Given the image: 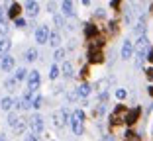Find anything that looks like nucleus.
Here are the masks:
<instances>
[{"label":"nucleus","mask_w":153,"mask_h":141,"mask_svg":"<svg viewBox=\"0 0 153 141\" xmlns=\"http://www.w3.org/2000/svg\"><path fill=\"white\" fill-rule=\"evenodd\" d=\"M53 49H57V47H61V43H63V37H61V33L55 30V32H51L49 33V41H47Z\"/></svg>","instance_id":"nucleus-21"},{"label":"nucleus","mask_w":153,"mask_h":141,"mask_svg":"<svg viewBox=\"0 0 153 141\" xmlns=\"http://www.w3.org/2000/svg\"><path fill=\"white\" fill-rule=\"evenodd\" d=\"M24 141H43V139H41V135H37V133L27 131V133H24Z\"/></svg>","instance_id":"nucleus-34"},{"label":"nucleus","mask_w":153,"mask_h":141,"mask_svg":"<svg viewBox=\"0 0 153 141\" xmlns=\"http://www.w3.org/2000/svg\"><path fill=\"white\" fill-rule=\"evenodd\" d=\"M0 141H8V137H6V133H0Z\"/></svg>","instance_id":"nucleus-48"},{"label":"nucleus","mask_w":153,"mask_h":141,"mask_svg":"<svg viewBox=\"0 0 153 141\" xmlns=\"http://www.w3.org/2000/svg\"><path fill=\"white\" fill-rule=\"evenodd\" d=\"M18 122H20V116L16 114L14 110H12V112H8V118H6V123H8L10 128H14V125H16Z\"/></svg>","instance_id":"nucleus-30"},{"label":"nucleus","mask_w":153,"mask_h":141,"mask_svg":"<svg viewBox=\"0 0 153 141\" xmlns=\"http://www.w3.org/2000/svg\"><path fill=\"white\" fill-rule=\"evenodd\" d=\"M147 94L153 96V84H149V86H147Z\"/></svg>","instance_id":"nucleus-47"},{"label":"nucleus","mask_w":153,"mask_h":141,"mask_svg":"<svg viewBox=\"0 0 153 141\" xmlns=\"http://www.w3.org/2000/svg\"><path fill=\"white\" fill-rule=\"evenodd\" d=\"M104 114H106V104H104V102H98V106H96V108H94V116H96V118H102V116Z\"/></svg>","instance_id":"nucleus-32"},{"label":"nucleus","mask_w":153,"mask_h":141,"mask_svg":"<svg viewBox=\"0 0 153 141\" xmlns=\"http://www.w3.org/2000/svg\"><path fill=\"white\" fill-rule=\"evenodd\" d=\"M149 110H153V102H151V106H149Z\"/></svg>","instance_id":"nucleus-51"},{"label":"nucleus","mask_w":153,"mask_h":141,"mask_svg":"<svg viewBox=\"0 0 153 141\" xmlns=\"http://www.w3.org/2000/svg\"><path fill=\"white\" fill-rule=\"evenodd\" d=\"M0 110L6 112V114L12 112V110H14V98H12V96H4V98H0Z\"/></svg>","instance_id":"nucleus-20"},{"label":"nucleus","mask_w":153,"mask_h":141,"mask_svg":"<svg viewBox=\"0 0 153 141\" xmlns=\"http://www.w3.org/2000/svg\"><path fill=\"white\" fill-rule=\"evenodd\" d=\"M88 75H90V65H85V67L79 71V77H81V78H86Z\"/></svg>","instance_id":"nucleus-38"},{"label":"nucleus","mask_w":153,"mask_h":141,"mask_svg":"<svg viewBox=\"0 0 153 141\" xmlns=\"http://www.w3.org/2000/svg\"><path fill=\"white\" fill-rule=\"evenodd\" d=\"M135 67H137V69L143 67V59H141V57H135Z\"/></svg>","instance_id":"nucleus-45"},{"label":"nucleus","mask_w":153,"mask_h":141,"mask_svg":"<svg viewBox=\"0 0 153 141\" xmlns=\"http://www.w3.org/2000/svg\"><path fill=\"white\" fill-rule=\"evenodd\" d=\"M145 59L149 61V63H153V47H149V51H147V55H145Z\"/></svg>","instance_id":"nucleus-44"},{"label":"nucleus","mask_w":153,"mask_h":141,"mask_svg":"<svg viewBox=\"0 0 153 141\" xmlns=\"http://www.w3.org/2000/svg\"><path fill=\"white\" fill-rule=\"evenodd\" d=\"M110 6H112L114 10H118L120 8V0H110Z\"/></svg>","instance_id":"nucleus-46"},{"label":"nucleus","mask_w":153,"mask_h":141,"mask_svg":"<svg viewBox=\"0 0 153 141\" xmlns=\"http://www.w3.org/2000/svg\"><path fill=\"white\" fill-rule=\"evenodd\" d=\"M37 59H39V51H37L36 47H27L26 53H24V61H26V63H36Z\"/></svg>","instance_id":"nucleus-19"},{"label":"nucleus","mask_w":153,"mask_h":141,"mask_svg":"<svg viewBox=\"0 0 153 141\" xmlns=\"http://www.w3.org/2000/svg\"><path fill=\"white\" fill-rule=\"evenodd\" d=\"M14 69H16V57H12L10 53L2 55L0 57V71L2 73H12Z\"/></svg>","instance_id":"nucleus-8"},{"label":"nucleus","mask_w":153,"mask_h":141,"mask_svg":"<svg viewBox=\"0 0 153 141\" xmlns=\"http://www.w3.org/2000/svg\"><path fill=\"white\" fill-rule=\"evenodd\" d=\"M82 33H85L86 39H92V37L100 35V33H98V26H96L94 22H86L85 26H82Z\"/></svg>","instance_id":"nucleus-13"},{"label":"nucleus","mask_w":153,"mask_h":141,"mask_svg":"<svg viewBox=\"0 0 153 141\" xmlns=\"http://www.w3.org/2000/svg\"><path fill=\"white\" fill-rule=\"evenodd\" d=\"M143 73H145V77H147V80H151V82H153V67H147Z\"/></svg>","instance_id":"nucleus-43"},{"label":"nucleus","mask_w":153,"mask_h":141,"mask_svg":"<svg viewBox=\"0 0 153 141\" xmlns=\"http://www.w3.org/2000/svg\"><path fill=\"white\" fill-rule=\"evenodd\" d=\"M81 2H82L85 6H88V4H90V0H81Z\"/></svg>","instance_id":"nucleus-49"},{"label":"nucleus","mask_w":153,"mask_h":141,"mask_svg":"<svg viewBox=\"0 0 153 141\" xmlns=\"http://www.w3.org/2000/svg\"><path fill=\"white\" fill-rule=\"evenodd\" d=\"M61 14H63V18H75L76 16L75 2L73 0H61Z\"/></svg>","instance_id":"nucleus-12"},{"label":"nucleus","mask_w":153,"mask_h":141,"mask_svg":"<svg viewBox=\"0 0 153 141\" xmlns=\"http://www.w3.org/2000/svg\"><path fill=\"white\" fill-rule=\"evenodd\" d=\"M51 141H55V139H51Z\"/></svg>","instance_id":"nucleus-53"},{"label":"nucleus","mask_w":153,"mask_h":141,"mask_svg":"<svg viewBox=\"0 0 153 141\" xmlns=\"http://www.w3.org/2000/svg\"><path fill=\"white\" fill-rule=\"evenodd\" d=\"M49 33H51L49 26L47 24H41V26L36 27V32H33V39H36L37 45H45L49 41Z\"/></svg>","instance_id":"nucleus-6"},{"label":"nucleus","mask_w":153,"mask_h":141,"mask_svg":"<svg viewBox=\"0 0 153 141\" xmlns=\"http://www.w3.org/2000/svg\"><path fill=\"white\" fill-rule=\"evenodd\" d=\"M140 118H141V108L140 106H134V108H130L128 110V114H126V125H135V123L140 122Z\"/></svg>","instance_id":"nucleus-9"},{"label":"nucleus","mask_w":153,"mask_h":141,"mask_svg":"<svg viewBox=\"0 0 153 141\" xmlns=\"http://www.w3.org/2000/svg\"><path fill=\"white\" fill-rule=\"evenodd\" d=\"M27 73H30V71H27L26 67H18V69H14V75H12V77L16 78L18 82H24L27 78Z\"/></svg>","instance_id":"nucleus-23"},{"label":"nucleus","mask_w":153,"mask_h":141,"mask_svg":"<svg viewBox=\"0 0 153 141\" xmlns=\"http://www.w3.org/2000/svg\"><path fill=\"white\" fill-rule=\"evenodd\" d=\"M18 84H20V82L16 80L14 77H8V78H4V88H6L8 92H14L16 88H18Z\"/></svg>","instance_id":"nucleus-26"},{"label":"nucleus","mask_w":153,"mask_h":141,"mask_svg":"<svg viewBox=\"0 0 153 141\" xmlns=\"http://www.w3.org/2000/svg\"><path fill=\"white\" fill-rule=\"evenodd\" d=\"M145 30H147V22H145V16H140V20H137V24L134 26V33L137 37L145 35Z\"/></svg>","instance_id":"nucleus-17"},{"label":"nucleus","mask_w":153,"mask_h":141,"mask_svg":"<svg viewBox=\"0 0 153 141\" xmlns=\"http://www.w3.org/2000/svg\"><path fill=\"white\" fill-rule=\"evenodd\" d=\"M86 61H88V65H100V63H104L102 49H88V51H86Z\"/></svg>","instance_id":"nucleus-10"},{"label":"nucleus","mask_w":153,"mask_h":141,"mask_svg":"<svg viewBox=\"0 0 153 141\" xmlns=\"http://www.w3.org/2000/svg\"><path fill=\"white\" fill-rule=\"evenodd\" d=\"M8 32H10L8 22H2V24H0V35H2V37H6V35H8Z\"/></svg>","instance_id":"nucleus-37"},{"label":"nucleus","mask_w":153,"mask_h":141,"mask_svg":"<svg viewBox=\"0 0 153 141\" xmlns=\"http://www.w3.org/2000/svg\"><path fill=\"white\" fill-rule=\"evenodd\" d=\"M114 96H116L118 100H124V98L128 96V90L126 88H116V90H114Z\"/></svg>","instance_id":"nucleus-35"},{"label":"nucleus","mask_w":153,"mask_h":141,"mask_svg":"<svg viewBox=\"0 0 153 141\" xmlns=\"http://www.w3.org/2000/svg\"><path fill=\"white\" fill-rule=\"evenodd\" d=\"M67 100H69V102L79 100V94H76V90H69V92H67Z\"/></svg>","instance_id":"nucleus-39"},{"label":"nucleus","mask_w":153,"mask_h":141,"mask_svg":"<svg viewBox=\"0 0 153 141\" xmlns=\"http://www.w3.org/2000/svg\"><path fill=\"white\" fill-rule=\"evenodd\" d=\"M59 77H61V67L57 63H53L49 67V80H57Z\"/></svg>","instance_id":"nucleus-27"},{"label":"nucleus","mask_w":153,"mask_h":141,"mask_svg":"<svg viewBox=\"0 0 153 141\" xmlns=\"http://www.w3.org/2000/svg\"><path fill=\"white\" fill-rule=\"evenodd\" d=\"M75 90H76V94H79V98H82V100H85V98H88V96H90L92 86H90V82H81Z\"/></svg>","instance_id":"nucleus-16"},{"label":"nucleus","mask_w":153,"mask_h":141,"mask_svg":"<svg viewBox=\"0 0 153 141\" xmlns=\"http://www.w3.org/2000/svg\"><path fill=\"white\" fill-rule=\"evenodd\" d=\"M41 106H43V96L36 92V96L32 98V110H36V112H37V110H39Z\"/></svg>","instance_id":"nucleus-29"},{"label":"nucleus","mask_w":153,"mask_h":141,"mask_svg":"<svg viewBox=\"0 0 153 141\" xmlns=\"http://www.w3.org/2000/svg\"><path fill=\"white\" fill-rule=\"evenodd\" d=\"M106 26H108V33H110V35H116V33H118V22H116V20H110Z\"/></svg>","instance_id":"nucleus-33"},{"label":"nucleus","mask_w":153,"mask_h":141,"mask_svg":"<svg viewBox=\"0 0 153 141\" xmlns=\"http://www.w3.org/2000/svg\"><path fill=\"white\" fill-rule=\"evenodd\" d=\"M104 45H106V41H104V37H100V35L88 39V49H102Z\"/></svg>","instance_id":"nucleus-22"},{"label":"nucleus","mask_w":153,"mask_h":141,"mask_svg":"<svg viewBox=\"0 0 153 141\" xmlns=\"http://www.w3.org/2000/svg\"><path fill=\"white\" fill-rule=\"evenodd\" d=\"M10 49H12V39H8V37H0V57L6 53H10Z\"/></svg>","instance_id":"nucleus-24"},{"label":"nucleus","mask_w":153,"mask_h":141,"mask_svg":"<svg viewBox=\"0 0 153 141\" xmlns=\"http://www.w3.org/2000/svg\"><path fill=\"white\" fill-rule=\"evenodd\" d=\"M94 18H98V20L106 18V12H104L102 8H96V10H94Z\"/></svg>","instance_id":"nucleus-40"},{"label":"nucleus","mask_w":153,"mask_h":141,"mask_svg":"<svg viewBox=\"0 0 153 141\" xmlns=\"http://www.w3.org/2000/svg\"><path fill=\"white\" fill-rule=\"evenodd\" d=\"M27 129L32 133H37V135H41L43 133V129H45V122H43V116L41 114H33V116H30L27 118Z\"/></svg>","instance_id":"nucleus-4"},{"label":"nucleus","mask_w":153,"mask_h":141,"mask_svg":"<svg viewBox=\"0 0 153 141\" xmlns=\"http://www.w3.org/2000/svg\"><path fill=\"white\" fill-rule=\"evenodd\" d=\"M26 82H27V90H30V92H37V90H39V86H41V75H39V71H37V69L30 71V73H27Z\"/></svg>","instance_id":"nucleus-7"},{"label":"nucleus","mask_w":153,"mask_h":141,"mask_svg":"<svg viewBox=\"0 0 153 141\" xmlns=\"http://www.w3.org/2000/svg\"><path fill=\"white\" fill-rule=\"evenodd\" d=\"M85 120H86L85 110H81V108L73 110L71 120H69V125H71L73 135H82V131H85Z\"/></svg>","instance_id":"nucleus-1"},{"label":"nucleus","mask_w":153,"mask_h":141,"mask_svg":"<svg viewBox=\"0 0 153 141\" xmlns=\"http://www.w3.org/2000/svg\"><path fill=\"white\" fill-rule=\"evenodd\" d=\"M128 106L124 104H116L114 106V110L110 112L108 116V125L110 128H116V125H120V123H126V114H128Z\"/></svg>","instance_id":"nucleus-2"},{"label":"nucleus","mask_w":153,"mask_h":141,"mask_svg":"<svg viewBox=\"0 0 153 141\" xmlns=\"http://www.w3.org/2000/svg\"><path fill=\"white\" fill-rule=\"evenodd\" d=\"M53 24H55V27H57V32L61 30V27H65V18H63V14H53Z\"/></svg>","instance_id":"nucleus-31"},{"label":"nucleus","mask_w":153,"mask_h":141,"mask_svg":"<svg viewBox=\"0 0 153 141\" xmlns=\"http://www.w3.org/2000/svg\"><path fill=\"white\" fill-rule=\"evenodd\" d=\"M12 22H14V26L18 27V30H22V27H26V26H27L26 18H22V16H20V18H16V20H12Z\"/></svg>","instance_id":"nucleus-36"},{"label":"nucleus","mask_w":153,"mask_h":141,"mask_svg":"<svg viewBox=\"0 0 153 141\" xmlns=\"http://www.w3.org/2000/svg\"><path fill=\"white\" fill-rule=\"evenodd\" d=\"M2 22H8V16H6V8L4 6H0V24Z\"/></svg>","instance_id":"nucleus-41"},{"label":"nucleus","mask_w":153,"mask_h":141,"mask_svg":"<svg viewBox=\"0 0 153 141\" xmlns=\"http://www.w3.org/2000/svg\"><path fill=\"white\" fill-rule=\"evenodd\" d=\"M131 55H134V41L124 39V43H122V59H124V61H130Z\"/></svg>","instance_id":"nucleus-14"},{"label":"nucleus","mask_w":153,"mask_h":141,"mask_svg":"<svg viewBox=\"0 0 153 141\" xmlns=\"http://www.w3.org/2000/svg\"><path fill=\"white\" fill-rule=\"evenodd\" d=\"M12 129H14V133H16V135H24V133H26V129H27V120L20 118V122L16 123Z\"/></svg>","instance_id":"nucleus-25"},{"label":"nucleus","mask_w":153,"mask_h":141,"mask_svg":"<svg viewBox=\"0 0 153 141\" xmlns=\"http://www.w3.org/2000/svg\"><path fill=\"white\" fill-rule=\"evenodd\" d=\"M65 57H67V51H65L63 47H57V49L53 51V61H55V63H59V61H65Z\"/></svg>","instance_id":"nucleus-28"},{"label":"nucleus","mask_w":153,"mask_h":141,"mask_svg":"<svg viewBox=\"0 0 153 141\" xmlns=\"http://www.w3.org/2000/svg\"><path fill=\"white\" fill-rule=\"evenodd\" d=\"M151 137H153V128H151Z\"/></svg>","instance_id":"nucleus-52"},{"label":"nucleus","mask_w":153,"mask_h":141,"mask_svg":"<svg viewBox=\"0 0 153 141\" xmlns=\"http://www.w3.org/2000/svg\"><path fill=\"white\" fill-rule=\"evenodd\" d=\"M55 8H57L55 0H49V2H47V12H49V14H55Z\"/></svg>","instance_id":"nucleus-42"},{"label":"nucleus","mask_w":153,"mask_h":141,"mask_svg":"<svg viewBox=\"0 0 153 141\" xmlns=\"http://www.w3.org/2000/svg\"><path fill=\"white\" fill-rule=\"evenodd\" d=\"M22 10H24V6L20 4V2H12V4H10V8L6 10V16H8L10 20H16V18H20Z\"/></svg>","instance_id":"nucleus-15"},{"label":"nucleus","mask_w":153,"mask_h":141,"mask_svg":"<svg viewBox=\"0 0 153 141\" xmlns=\"http://www.w3.org/2000/svg\"><path fill=\"white\" fill-rule=\"evenodd\" d=\"M24 10H26V16L30 18H37V14H39V2L37 0H26L24 2Z\"/></svg>","instance_id":"nucleus-11"},{"label":"nucleus","mask_w":153,"mask_h":141,"mask_svg":"<svg viewBox=\"0 0 153 141\" xmlns=\"http://www.w3.org/2000/svg\"><path fill=\"white\" fill-rule=\"evenodd\" d=\"M149 47H151V45H149L147 35L137 37V41H134V53H135V57H141V59H145V55H147Z\"/></svg>","instance_id":"nucleus-5"},{"label":"nucleus","mask_w":153,"mask_h":141,"mask_svg":"<svg viewBox=\"0 0 153 141\" xmlns=\"http://www.w3.org/2000/svg\"><path fill=\"white\" fill-rule=\"evenodd\" d=\"M71 114H73V112H71L69 108H65V106H63V108H59L57 112H53V114H51V120H53V125H55L57 129L65 128V125L69 123V120H71Z\"/></svg>","instance_id":"nucleus-3"},{"label":"nucleus","mask_w":153,"mask_h":141,"mask_svg":"<svg viewBox=\"0 0 153 141\" xmlns=\"http://www.w3.org/2000/svg\"><path fill=\"white\" fill-rule=\"evenodd\" d=\"M61 75L65 78H73L75 77V67H73V61H63L61 65Z\"/></svg>","instance_id":"nucleus-18"},{"label":"nucleus","mask_w":153,"mask_h":141,"mask_svg":"<svg viewBox=\"0 0 153 141\" xmlns=\"http://www.w3.org/2000/svg\"><path fill=\"white\" fill-rule=\"evenodd\" d=\"M124 141H140L137 137H131V139H124Z\"/></svg>","instance_id":"nucleus-50"}]
</instances>
